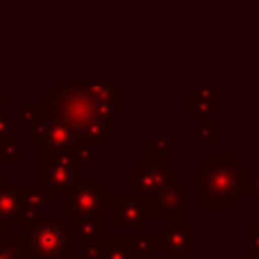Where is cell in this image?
I'll return each mask as SVG.
<instances>
[{"label": "cell", "mask_w": 259, "mask_h": 259, "mask_svg": "<svg viewBox=\"0 0 259 259\" xmlns=\"http://www.w3.org/2000/svg\"><path fill=\"white\" fill-rule=\"evenodd\" d=\"M25 248L27 255H36L41 259H55L64 255L68 250V234L62 230L57 221H48V223L32 225L25 230Z\"/></svg>", "instance_id": "1"}, {"label": "cell", "mask_w": 259, "mask_h": 259, "mask_svg": "<svg viewBox=\"0 0 259 259\" xmlns=\"http://www.w3.org/2000/svg\"><path fill=\"white\" fill-rule=\"evenodd\" d=\"M73 170H75V164L71 159H64V157H57V159L48 161L46 164V187L50 191H66L71 187V180H73Z\"/></svg>", "instance_id": "2"}, {"label": "cell", "mask_w": 259, "mask_h": 259, "mask_svg": "<svg viewBox=\"0 0 259 259\" xmlns=\"http://www.w3.org/2000/svg\"><path fill=\"white\" fill-rule=\"evenodd\" d=\"M96 214L98 211V189L96 187H77L68 198V214Z\"/></svg>", "instance_id": "3"}, {"label": "cell", "mask_w": 259, "mask_h": 259, "mask_svg": "<svg viewBox=\"0 0 259 259\" xmlns=\"http://www.w3.org/2000/svg\"><path fill=\"white\" fill-rule=\"evenodd\" d=\"M21 211V198L18 193L0 189V221H12Z\"/></svg>", "instance_id": "4"}]
</instances>
